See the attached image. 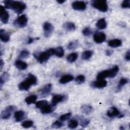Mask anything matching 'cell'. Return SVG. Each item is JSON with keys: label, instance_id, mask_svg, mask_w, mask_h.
Returning a JSON list of instances; mask_svg holds the SVG:
<instances>
[{"label": "cell", "instance_id": "obj_1", "mask_svg": "<svg viewBox=\"0 0 130 130\" xmlns=\"http://www.w3.org/2000/svg\"><path fill=\"white\" fill-rule=\"evenodd\" d=\"M4 3L5 8L11 9L18 14L22 13L26 7L25 3L20 1L7 0L5 1Z\"/></svg>", "mask_w": 130, "mask_h": 130}, {"label": "cell", "instance_id": "obj_2", "mask_svg": "<svg viewBox=\"0 0 130 130\" xmlns=\"http://www.w3.org/2000/svg\"><path fill=\"white\" fill-rule=\"evenodd\" d=\"M37 84V77L31 74H29L26 79L23 81L21 82L18 85V88L20 90L27 91L29 89V88L32 85H36Z\"/></svg>", "mask_w": 130, "mask_h": 130}, {"label": "cell", "instance_id": "obj_3", "mask_svg": "<svg viewBox=\"0 0 130 130\" xmlns=\"http://www.w3.org/2000/svg\"><path fill=\"white\" fill-rule=\"evenodd\" d=\"M119 67L118 66H115L111 69L104 70L99 73L96 76V79L97 80H102L106 78H114L117 75Z\"/></svg>", "mask_w": 130, "mask_h": 130}, {"label": "cell", "instance_id": "obj_4", "mask_svg": "<svg viewBox=\"0 0 130 130\" xmlns=\"http://www.w3.org/2000/svg\"><path fill=\"white\" fill-rule=\"evenodd\" d=\"M54 55V48H50L38 54H34L35 57L40 63L46 62L51 56Z\"/></svg>", "mask_w": 130, "mask_h": 130}, {"label": "cell", "instance_id": "obj_5", "mask_svg": "<svg viewBox=\"0 0 130 130\" xmlns=\"http://www.w3.org/2000/svg\"><path fill=\"white\" fill-rule=\"evenodd\" d=\"M91 6L102 12H106L108 11V6L107 2L105 0H94L91 3Z\"/></svg>", "mask_w": 130, "mask_h": 130}, {"label": "cell", "instance_id": "obj_6", "mask_svg": "<svg viewBox=\"0 0 130 130\" xmlns=\"http://www.w3.org/2000/svg\"><path fill=\"white\" fill-rule=\"evenodd\" d=\"M28 19L25 15L23 14L18 16L14 21V25L18 27H24L27 24Z\"/></svg>", "mask_w": 130, "mask_h": 130}, {"label": "cell", "instance_id": "obj_7", "mask_svg": "<svg viewBox=\"0 0 130 130\" xmlns=\"http://www.w3.org/2000/svg\"><path fill=\"white\" fill-rule=\"evenodd\" d=\"M0 19L4 24H7L9 20V14L6 11L5 7L2 5L0 6Z\"/></svg>", "mask_w": 130, "mask_h": 130}, {"label": "cell", "instance_id": "obj_8", "mask_svg": "<svg viewBox=\"0 0 130 130\" xmlns=\"http://www.w3.org/2000/svg\"><path fill=\"white\" fill-rule=\"evenodd\" d=\"M43 27L44 36L46 37H49L54 31V26L48 22H45L43 24Z\"/></svg>", "mask_w": 130, "mask_h": 130}, {"label": "cell", "instance_id": "obj_9", "mask_svg": "<svg viewBox=\"0 0 130 130\" xmlns=\"http://www.w3.org/2000/svg\"><path fill=\"white\" fill-rule=\"evenodd\" d=\"M106 39V35L100 31H96L93 35V40L94 42L98 44H100L104 42Z\"/></svg>", "mask_w": 130, "mask_h": 130}, {"label": "cell", "instance_id": "obj_10", "mask_svg": "<svg viewBox=\"0 0 130 130\" xmlns=\"http://www.w3.org/2000/svg\"><path fill=\"white\" fill-rule=\"evenodd\" d=\"M73 9L78 11H83L86 8V4L83 1H75L72 4Z\"/></svg>", "mask_w": 130, "mask_h": 130}, {"label": "cell", "instance_id": "obj_11", "mask_svg": "<svg viewBox=\"0 0 130 130\" xmlns=\"http://www.w3.org/2000/svg\"><path fill=\"white\" fill-rule=\"evenodd\" d=\"M107 85V82L104 79L98 80L91 83V86L96 88H103L105 87Z\"/></svg>", "mask_w": 130, "mask_h": 130}, {"label": "cell", "instance_id": "obj_12", "mask_svg": "<svg viewBox=\"0 0 130 130\" xmlns=\"http://www.w3.org/2000/svg\"><path fill=\"white\" fill-rule=\"evenodd\" d=\"M65 98V96L62 94H55L53 96L52 99V105L55 106L58 103L62 102Z\"/></svg>", "mask_w": 130, "mask_h": 130}, {"label": "cell", "instance_id": "obj_13", "mask_svg": "<svg viewBox=\"0 0 130 130\" xmlns=\"http://www.w3.org/2000/svg\"><path fill=\"white\" fill-rule=\"evenodd\" d=\"M52 85L51 84H47L45 85L41 90H40V94L42 96L44 97L48 95L51 91Z\"/></svg>", "mask_w": 130, "mask_h": 130}, {"label": "cell", "instance_id": "obj_14", "mask_svg": "<svg viewBox=\"0 0 130 130\" xmlns=\"http://www.w3.org/2000/svg\"><path fill=\"white\" fill-rule=\"evenodd\" d=\"M10 36L9 34L5 29H1L0 30V39L4 43H7L10 40Z\"/></svg>", "mask_w": 130, "mask_h": 130}, {"label": "cell", "instance_id": "obj_15", "mask_svg": "<svg viewBox=\"0 0 130 130\" xmlns=\"http://www.w3.org/2000/svg\"><path fill=\"white\" fill-rule=\"evenodd\" d=\"M120 114V113L119 110L115 107H111L107 112V115L109 117H113L115 116H118Z\"/></svg>", "mask_w": 130, "mask_h": 130}, {"label": "cell", "instance_id": "obj_16", "mask_svg": "<svg viewBox=\"0 0 130 130\" xmlns=\"http://www.w3.org/2000/svg\"><path fill=\"white\" fill-rule=\"evenodd\" d=\"M108 46L112 48H116L120 46L122 44L121 40L118 39H115L111 40L108 42Z\"/></svg>", "mask_w": 130, "mask_h": 130}, {"label": "cell", "instance_id": "obj_17", "mask_svg": "<svg viewBox=\"0 0 130 130\" xmlns=\"http://www.w3.org/2000/svg\"><path fill=\"white\" fill-rule=\"evenodd\" d=\"M25 116V113L21 110L17 111L14 113V118L16 122L22 121Z\"/></svg>", "mask_w": 130, "mask_h": 130}, {"label": "cell", "instance_id": "obj_18", "mask_svg": "<svg viewBox=\"0 0 130 130\" xmlns=\"http://www.w3.org/2000/svg\"><path fill=\"white\" fill-rule=\"evenodd\" d=\"M15 67L20 70H24L27 67V64L22 60H17L15 62Z\"/></svg>", "mask_w": 130, "mask_h": 130}, {"label": "cell", "instance_id": "obj_19", "mask_svg": "<svg viewBox=\"0 0 130 130\" xmlns=\"http://www.w3.org/2000/svg\"><path fill=\"white\" fill-rule=\"evenodd\" d=\"M74 79V77L70 74L65 75L61 77L59 82L60 84H66L69 82H71Z\"/></svg>", "mask_w": 130, "mask_h": 130}, {"label": "cell", "instance_id": "obj_20", "mask_svg": "<svg viewBox=\"0 0 130 130\" xmlns=\"http://www.w3.org/2000/svg\"><path fill=\"white\" fill-rule=\"evenodd\" d=\"M63 27L68 31H72L75 29V25L71 22H66L63 24Z\"/></svg>", "mask_w": 130, "mask_h": 130}, {"label": "cell", "instance_id": "obj_21", "mask_svg": "<svg viewBox=\"0 0 130 130\" xmlns=\"http://www.w3.org/2000/svg\"><path fill=\"white\" fill-rule=\"evenodd\" d=\"M96 26L100 29H103L107 27V22L105 18L100 19L96 23Z\"/></svg>", "mask_w": 130, "mask_h": 130}, {"label": "cell", "instance_id": "obj_22", "mask_svg": "<svg viewBox=\"0 0 130 130\" xmlns=\"http://www.w3.org/2000/svg\"><path fill=\"white\" fill-rule=\"evenodd\" d=\"M40 110L42 114H49L53 111V106L47 104L41 108Z\"/></svg>", "mask_w": 130, "mask_h": 130}, {"label": "cell", "instance_id": "obj_23", "mask_svg": "<svg viewBox=\"0 0 130 130\" xmlns=\"http://www.w3.org/2000/svg\"><path fill=\"white\" fill-rule=\"evenodd\" d=\"M81 109L82 112L83 113L87 114V115L90 114L93 110L92 107L91 106L88 105H82L81 107Z\"/></svg>", "mask_w": 130, "mask_h": 130}, {"label": "cell", "instance_id": "obj_24", "mask_svg": "<svg viewBox=\"0 0 130 130\" xmlns=\"http://www.w3.org/2000/svg\"><path fill=\"white\" fill-rule=\"evenodd\" d=\"M37 99V96L35 94L30 95L26 97L25 99V102L28 105H30L31 104H35L36 103Z\"/></svg>", "mask_w": 130, "mask_h": 130}, {"label": "cell", "instance_id": "obj_25", "mask_svg": "<svg viewBox=\"0 0 130 130\" xmlns=\"http://www.w3.org/2000/svg\"><path fill=\"white\" fill-rule=\"evenodd\" d=\"M127 83H128V80L126 78H121L119 81L118 84L117 85L116 92H119L120 90H121V89L124 86V85H125Z\"/></svg>", "mask_w": 130, "mask_h": 130}, {"label": "cell", "instance_id": "obj_26", "mask_svg": "<svg viewBox=\"0 0 130 130\" xmlns=\"http://www.w3.org/2000/svg\"><path fill=\"white\" fill-rule=\"evenodd\" d=\"M12 112L6 108L5 110H3L1 114V118L2 119H9L11 116Z\"/></svg>", "mask_w": 130, "mask_h": 130}, {"label": "cell", "instance_id": "obj_27", "mask_svg": "<svg viewBox=\"0 0 130 130\" xmlns=\"http://www.w3.org/2000/svg\"><path fill=\"white\" fill-rule=\"evenodd\" d=\"M9 77V74L7 72H4L0 77V86L1 88L5 82L8 80Z\"/></svg>", "mask_w": 130, "mask_h": 130}, {"label": "cell", "instance_id": "obj_28", "mask_svg": "<svg viewBox=\"0 0 130 130\" xmlns=\"http://www.w3.org/2000/svg\"><path fill=\"white\" fill-rule=\"evenodd\" d=\"M54 55L58 57H62L64 55V50L61 46L54 48Z\"/></svg>", "mask_w": 130, "mask_h": 130}, {"label": "cell", "instance_id": "obj_29", "mask_svg": "<svg viewBox=\"0 0 130 130\" xmlns=\"http://www.w3.org/2000/svg\"><path fill=\"white\" fill-rule=\"evenodd\" d=\"M78 58V54L76 52H73L69 55H68L67 57V60L69 62L72 63L74 62Z\"/></svg>", "mask_w": 130, "mask_h": 130}, {"label": "cell", "instance_id": "obj_30", "mask_svg": "<svg viewBox=\"0 0 130 130\" xmlns=\"http://www.w3.org/2000/svg\"><path fill=\"white\" fill-rule=\"evenodd\" d=\"M93 54V52L91 50H86L84 51L82 54V58L83 60H88L91 58Z\"/></svg>", "mask_w": 130, "mask_h": 130}, {"label": "cell", "instance_id": "obj_31", "mask_svg": "<svg viewBox=\"0 0 130 130\" xmlns=\"http://www.w3.org/2000/svg\"><path fill=\"white\" fill-rule=\"evenodd\" d=\"M78 125V122L76 119H72L70 120L68 123V127L71 129L76 128Z\"/></svg>", "mask_w": 130, "mask_h": 130}, {"label": "cell", "instance_id": "obj_32", "mask_svg": "<svg viewBox=\"0 0 130 130\" xmlns=\"http://www.w3.org/2000/svg\"><path fill=\"white\" fill-rule=\"evenodd\" d=\"M79 45V42L78 40H75L69 43V44L67 46V48L69 50H72L76 49Z\"/></svg>", "mask_w": 130, "mask_h": 130}, {"label": "cell", "instance_id": "obj_33", "mask_svg": "<svg viewBox=\"0 0 130 130\" xmlns=\"http://www.w3.org/2000/svg\"><path fill=\"white\" fill-rule=\"evenodd\" d=\"M29 52L28 50L24 49L21 51V52L19 53V57L21 58H26L29 56Z\"/></svg>", "mask_w": 130, "mask_h": 130}, {"label": "cell", "instance_id": "obj_34", "mask_svg": "<svg viewBox=\"0 0 130 130\" xmlns=\"http://www.w3.org/2000/svg\"><path fill=\"white\" fill-rule=\"evenodd\" d=\"M34 124V122L31 120H26L23 121L22 124L21 126L25 128H28L30 127H31Z\"/></svg>", "mask_w": 130, "mask_h": 130}, {"label": "cell", "instance_id": "obj_35", "mask_svg": "<svg viewBox=\"0 0 130 130\" xmlns=\"http://www.w3.org/2000/svg\"><path fill=\"white\" fill-rule=\"evenodd\" d=\"M85 80V76L83 75H79L75 79V81L78 84H81L84 82Z\"/></svg>", "mask_w": 130, "mask_h": 130}, {"label": "cell", "instance_id": "obj_36", "mask_svg": "<svg viewBox=\"0 0 130 130\" xmlns=\"http://www.w3.org/2000/svg\"><path fill=\"white\" fill-rule=\"evenodd\" d=\"M48 104V102L46 100H41L35 103L36 107L38 109H41L43 106Z\"/></svg>", "mask_w": 130, "mask_h": 130}, {"label": "cell", "instance_id": "obj_37", "mask_svg": "<svg viewBox=\"0 0 130 130\" xmlns=\"http://www.w3.org/2000/svg\"><path fill=\"white\" fill-rule=\"evenodd\" d=\"M71 115H72V113L71 112L66 113L64 114H63V115H61L59 117V119L62 121H66V120H68L70 118V117H71Z\"/></svg>", "mask_w": 130, "mask_h": 130}, {"label": "cell", "instance_id": "obj_38", "mask_svg": "<svg viewBox=\"0 0 130 130\" xmlns=\"http://www.w3.org/2000/svg\"><path fill=\"white\" fill-rule=\"evenodd\" d=\"M92 33V30L90 29V28L88 27L84 28L82 30V34L85 36H89L91 35V34Z\"/></svg>", "mask_w": 130, "mask_h": 130}, {"label": "cell", "instance_id": "obj_39", "mask_svg": "<svg viewBox=\"0 0 130 130\" xmlns=\"http://www.w3.org/2000/svg\"><path fill=\"white\" fill-rule=\"evenodd\" d=\"M62 125L63 124L61 122L59 121H55L52 123L51 127L54 128H59L62 126Z\"/></svg>", "mask_w": 130, "mask_h": 130}, {"label": "cell", "instance_id": "obj_40", "mask_svg": "<svg viewBox=\"0 0 130 130\" xmlns=\"http://www.w3.org/2000/svg\"><path fill=\"white\" fill-rule=\"evenodd\" d=\"M121 7L123 8H129L130 7L129 0H124L121 4Z\"/></svg>", "mask_w": 130, "mask_h": 130}, {"label": "cell", "instance_id": "obj_41", "mask_svg": "<svg viewBox=\"0 0 130 130\" xmlns=\"http://www.w3.org/2000/svg\"><path fill=\"white\" fill-rule=\"evenodd\" d=\"M89 122H90V121L88 119H83L81 120L80 125H81V126H82L83 127H85L86 126H87L89 124Z\"/></svg>", "mask_w": 130, "mask_h": 130}, {"label": "cell", "instance_id": "obj_42", "mask_svg": "<svg viewBox=\"0 0 130 130\" xmlns=\"http://www.w3.org/2000/svg\"><path fill=\"white\" fill-rule=\"evenodd\" d=\"M125 59L127 61H129L130 60V51L129 50H128L125 55Z\"/></svg>", "mask_w": 130, "mask_h": 130}, {"label": "cell", "instance_id": "obj_43", "mask_svg": "<svg viewBox=\"0 0 130 130\" xmlns=\"http://www.w3.org/2000/svg\"><path fill=\"white\" fill-rule=\"evenodd\" d=\"M37 39H39V38H31V37H29L28 39V40L27 41V44H31L35 40H37Z\"/></svg>", "mask_w": 130, "mask_h": 130}, {"label": "cell", "instance_id": "obj_44", "mask_svg": "<svg viewBox=\"0 0 130 130\" xmlns=\"http://www.w3.org/2000/svg\"><path fill=\"white\" fill-rule=\"evenodd\" d=\"M113 51L111 50H108L106 51V54L107 56H110L111 54H112Z\"/></svg>", "mask_w": 130, "mask_h": 130}, {"label": "cell", "instance_id": "obj_45", "mask_svg": "<svg viewBox=\"0 0 130 130\" xmlns=\"http://www.w3.org/2000/svg\"><path fill=\"white\" fill-rule=\"evenodd\" d=\"M4 61H3V60L2 59H1V60H0V67H1V70L2 69V68L4 67Z\"/></svg>", "mask_w": 130, "mask_h": 130}, {"label": "cell", "instance_id": "obj_46", "mask_svg": "<svg viewBox=\"0 0 130 130\" xmlns=\"http://www.w3.org/2000/svg\"><path fill=\"white\" fill-rule=\"evenodd\" d=\"M57 2L58 3H59V4H62V3H63L64 2H65V1H62V0H57Z\"/></svg>", "mask_w": 130, "mask_h": 130}]
</instances>
